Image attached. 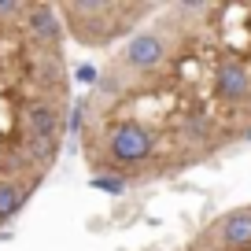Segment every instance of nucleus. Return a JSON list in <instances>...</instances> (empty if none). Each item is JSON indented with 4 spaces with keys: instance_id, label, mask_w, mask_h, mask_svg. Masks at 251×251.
Listing matches in <instances>:
<instances>
[{
    "instance_id": "7ed1b4c3",
    "label": "nucleus",
    "mask_w": 251,
    "mask_h": 251,
    "mask_svg": "<svg viewBox=\"0 0 251 251\" xmlns=\"http://www.w3.org/2000/svg\"><path fill=\"white\" fill-rule=\"evenodd\" d=\"M170 37H166L163 30H137L129 33V41H126L122 48H118L115 55V71L129 74L133 81H144V78H155L159 71L166 67V59H170Z\"/></svg>"
},
{
    "instance_id": "423d86ee",
    "label": "nucleus",
    "mask_w": 251,
    "mask_h": 251,
    "mask_svg": "<svg viewBox=\"0 0 251 251\" xmlns=\"http://www.w3.org/2000/svg\"><path fill=\"white\" fill-rule=\"evenodd\" d=\"M23 37L37 48L63 52V19L55 4H23Z\"/></svg>"
},
{
    "instance_id": "f03ea898",
    "label": "nucleus",
    "mask_w": 251,
    "mask_h": 251,
    "mask_svg": "<svg viewBox=\"0 0 251 251\" xmlns=\"http://www.w3.org/2000/svg\"><path fill=\"white\" fill-rule=\"evenodd\" d=\"M63 33H71L85 48H103L118 37H129L141 19L163 11L159 4H55Z\"/></svg>"
},
{
    "instance_id": "f257e3e1",
    "label": "nucleus",
    "mask_w": 251,
    "mask_h": 251,
    "mask_svg": "<svg viewBox=\"0 0 251 251\" xmlns=\"http://www.w3.org/2000/svg\"><path fill=\"white\" fill-rule=\"evenodd\" d=\"M159 155V137L141 118H111L89 129V159L93 166H107L115 174L133 177L137 170H148Z\"/></svg>"
},
{
    "instance_id": "20e7f679",
    "label": "nucleus",
    "mask_w": 251,
    "mask_h": 251,
    "mask_svg": "<svg viewBox=\"0 0 251 251\" xmlns=\"http://www.w3.org/2000/svg\"><path fill=\"white\" fill-rule=\"evenodd\" d=\"M211 89L226 107H251V63L236 52H226L211 63Z\"/></svg>"
},
{
    "instance_id": "39448f33",
    "label": "nucleus",
    "mask_w": 251,
    "mask_h": 251,
    "mask_svg": "<svg viewBox=\"0 0 251 251\" xmlns=\"http://www.w3.org/2000/svg\"><path fill=\"white\" fill-rule=\"evenodd\" d=\"M200 248L207 251H251V207H236L218 214L200 236Z\"/></svg>"
}]
</instances>
